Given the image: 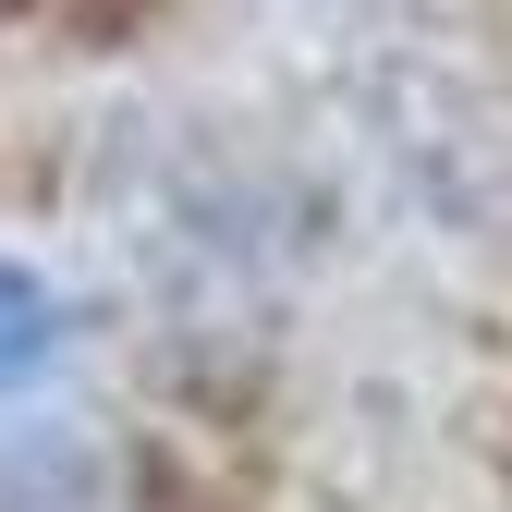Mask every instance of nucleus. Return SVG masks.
Listing matches in <instances>:
<instances>
[{
  "mask_svg": "<svg viewBox=\"0 0 512 512\" xmlns=\"http://www.w3.org/2000/svg\"><path fill=\"white\" fill-rule=\"evenodd\" d=\"M49 354H61V305L13 269V256H0V391H13V378H37Z\"/></svg>",
  "mask_w": 512,
  "mask_h": 512,
  "instance_id": "obj_1",
  "label": "nucleus"
}]
</instances>
